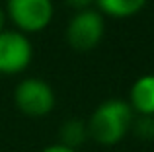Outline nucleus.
I'll list each match as a JSON object with an SVG mask.
<instances>
[{
  "label": "nucleus",
  "mask_w": 154,
  "mask_h": 152,
  "mask_svg": "<svg viewBox=\"0 0 154 152\" xmlns=\"http://www.w3.org/2000/svg\"><path fill=\"white\" fill-rule=\"evenodd\" d=\"M135 111L127 99L111 98L102 102L88 119V133L94 142L102 146H115L131 133Z\"/></svg>",
  "instance_id": "obj_1"
},
{
  "label": "nucleus",
  "mask_w": 154,
  "mask_h": 152,
  "mask_svg": "<svg viewBox=\"0 0 154 152\" xmlns=\"http://www.w3.org/2000/svg\"><path fill=\"white\" fill-rule=\"evenodd\" d=\"M6 18L18 31L33 35L47 29L55 16L53 0H6Z\"/></svg>",
  "instance_id": "obj_2"
},
{
  "label": "nucleus",
  "mask_w": 154,
  "mask_h": 152,
  "mask_svg": "<svg viewBox=\"0 0 154 152\" xmlns=\"http://www.w3.org/2000/svg\"><path fill=\"white\" fill-rule=\"evenodd\" d=\"M105 35V16L96 8L74 12L66 26V43L74 51H92Z\"/></svg>",
  "instance_id": "obj_3"
},
{
  "label": "nucleus",
  "mask_w": 154,
  "mask_h": 152,
  "mask_svg": "<svg viewBox=\"0 0 154 152\" xmlns=\"http://www.w3.org/2000/svg\"><path fill=\"white\" fill-rule=\"evenodd\" d=\"M14 103L27 117H45L55 109L57 96L49 82L35 76H27L16 86Z\"/></svg>",
  "instance_id": "obj_4"
},
{
  "label": "nucleus",
  "mask_w": 154,
  "mask_h": 152,
  "mask_svg": "<svg viewBox=\"0 0 154 152\" xmlns=\"http://www.w3.org/2000/svg\"><path fill=\"white\" fill-rule=\"evenodd\" d=\"M33 47L29 35L18 29L0 31V74H20L31 65Z\"/></svg>",
  "instance_id": "obj_5"
},
{
  "label": "nucleus",
  "mask_w": 154,
  "mask_h": 152,
  "mask_svg": "<svg viewBox=\"0 0 154 152\" xmlns=\"http://www.w3.org/2000/svg\"><path fill=\"white\" fill-rule=\"evenodd\" d=\"M127 102L135 115L154 117V74H143L133 82Z\"/></svg>",
  "instance_id": "obj_6"
},
{
  "label": "nucleus",
  "mask_w": 154,
  "mask_h": 152,
  "mask_svg": "<svg viewBox=\"0 0 154 152\" xmlns=\"http://www.w3.org/2000/svg\"><path fill=\"white\" fill-rule=\"evenodd\" d=\"M148 0H96V10H100L105 18L127 20L140 14Z\"/></svg>",
  "instance_id": "obj_7"
},
{
  "label": "nucleus",
  "mask_w": 154,
  "mask_h": 152,
  "mask_svg": "<svg viewBox=\"0 0 154 152\" xmlns=\"http://www.w3.org/2000/svg\"><path fill=\"white\" fill-rule=\"evenodd\" d=\"M90 138L88 133V123L82 119H66L59 129V142L70 148H78Z\"/></svg>",
  "instance_id": "obj_8"
},
{
  "label": "nucleus",
  "mask_w": 154,
  "mask_h": 152,
  "mask_svg": "<svg viewBox=\"0 0 154 152\" xmlns=\"http://www.w3.org/2000/svg\"><path fill=\"white\" fill-rule=\"evenodd\" d=\"M131 133H135L143 141L154 138V117L152 115H135L131 125Z\"/></svg>",
  "instance_id": "obj_9"
},
{
  "label": "nucleus",
  "mask_w": 154,
  "mask_h": 152,
  "mask_svg": "<svg viewBox=\"0 0 154 152\" xmlns=\"http://www.w3.org/2000/svg\"><path fill=\"white\" fill-rule=\"evenodd\" d=\"M68 8H72L74 12H80V10H88V8H94L96 6V0H64Z\"/></svg>",
  "instance_id": "obj_10"
},
{
  "label": "nucleus",
  "mask_w": 154,
  "mask_h": 152,
  "mask_svg": "<svg viewBox=\"0 0 154 152\" xmlns=\"http://www.w3.org/2000/svg\"><path fill=\"white\" fill-rule=\"evenodd\" d=\"M41 152H76L74 148H70V146H64V144H60V142H57V144H49V146H45Z\"/></svg>",
  "instance_id": "obj_11"
},
{
  "label": "nucleus",
  "mask_w": 154,
  "mask_h": 152,
  "mask_svg": "<svg viewBox=\"0 0 154 152\" xmlns=\"http://www.w3.org/2000/svg\"><path fill=\"white\" fill-rule=\"evenodd\" d=\"M6 10H4L2 6H0V31H4L6 29Z\"/></svg>",
  "instance_id": "obj_12"
}]
</instances>
